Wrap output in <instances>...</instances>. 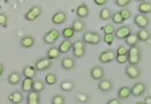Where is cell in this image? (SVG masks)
I'll return each mask as SVG.
<instances>
[{"label": "cell", "mask_w": 151, "mask_h": 104, "mask_svg": "<svg viewBox=\"0 0 151 104\" xmlns=\"http://www.w3.org/2000/svg\"><path fill=\"white\" fill-rule=\"evenodd\" d=\"M127 62L130 65H136L139 64L141 60V50L138 46L132 47L127 52Z\"/></svg>", "instance_id": "6da1fadb"}, {"label": "cell", "mask_w": 151, "mask_h": 104, "mask_svg": "<svg viewBox=\"0 0 151 104\" xmlns=\"http://www.w3.org/2000/svg\"><path fill=\"white\" fill-rule=\"evenodd\" d=\"M42 13V9L39 6H34L25 13L24 19L29 22H34L39 18Z\"/></svg>", "instance_id": "7a4b0ae2"}, {"label": "cell", "mask_w": 151, "mask_h": 104, "mask_svg": "<svg viewBox=\"0 0 151 104\" xmlns=\"http://www.w3.org/2000/svg\"><path fill=\"white\" fill-rule=\"evenodd\" d=\"M116 54L112 49H108L102 51L99 56V61L102 63H108L113 62L116 60Z\"/></svg>", "instance_id": "3957f363"}, {"label": "cell", "mask_w": 151, "mask_h": 104, "mask_svg": "<svg viewBox=\"0 0 151 104\" xmlns=\"http://www.w3.org/2000/svg\"><path fill=\"white\" fill-rule=\"evenodd\" d=\"M150 18L144 14H138L135 15L134 17V24L141 29L146 28L150 24Z\"/></svg>", "instance_id": "277c9868"}, {"label": "cell", "mask_w": 151, "mask_h": 104, "mask_svg": "<svg viewBox=\"0 0 151 104\" xmlns=\"http://www.w3.org/2000/svg\"><path fill=\"white\" fill-rule=\"evenodd\" d=\"M52 65V61L48 59L47 57L42 58L39 60H38L35 63V68L36 71H39V72H42V71L47 70L50 69Z\"/></svg>", "instance_id": "5b68a950"}, {"label": "cell", "mask_w": 151, "mask_h": 104, "mask_svg": "<svg viewBox=\"0 0 151 104\" xmlns=\"http://www.w3.org/2000/svg\"><path fill=\"white\" fill-rule=\"evenodd\" d=\"M131 89V94L133 97H138L142 96L146 90V85L141 82H137L133 85Z\"/></svg>", "instance_id": "8992f818"}, {"label": "cell", "mask_w": 151, "mask_h": 104, "mask_svg": "<svg viewBox=\"0 0 151 104\" xmlns=\"http://www.w3.org/2000/svg\"><path fill=\"white\" fill-rule=\"evenodd\" d=\"M125 74L131 79H137L141 76V70L136 65H128L125 67Z\"/></svg>", "instance_id": "52a82bcc"}, {"label": "cell", "mask_w": 151, "mask_h": 104, "mask_svg": "<svg viewBox=\"0 0 151 104\" xmlns=\"http://www.w3.org/2000/svg\"><path fill=\"white\" fill-rule=\"evenodd\" d=\"M131 33V28L127 26H123L119 28L117 30H116L115 33H114V36H115V38H116L117 39L125 40L126 39Z\"/></svg>", "instance_id": "ba28073f"}, {"label": "cell", "mask_w": 151, "mask_h": 104, "mask_svg": "<svg viewBox=\"0 0 151 104\" xmlns=\"http://www.w3.org/2000/svg\"><path fill=\"white\" fill-rule=\"evenodd\" d=\"M91 76L94 80H101L104 78V75H105V72L104 69L102 67L100 66H96L92 67L90 71Z\"/></svg>", "instance_id": "9c48e42d"}, {"label": "cell", "mask_w": 151, "mask_h": 104, "mask_svg": "<svg viewBox=\"0 0 151 104\" xmlns=\"http://www.w3.org/2000/svg\"><path fill=\"white\" fill-rule=\"evenodd\" d=\"M98 89L100 91L103 92H108L111 91L113 88V83L111 80L108 78H102L100 80L99 83H98Z\"/></svg>", "instance_id": "30bf717a"}, {"label": "cell", "mask_w": 151, "mask_h": 104, "mask_svg": "<svg viewBox=\"0 0 151 104\" xmlns=\"http://www.w3.org/2000/svg\"><path fill=\"white\" fill-rule=\"evenodd\" d=\"M67 20L66 13L63 11H59L53 15L52 17V22L55 24H62Z\"/></svg>", "instance_id": "8fae6325"}, {"label": "cell", "mask_w": 151, "mask_h": 104, "mask_svg": "<svg viewBox=\"0 0 151 104\" xmlns=\"http://www.w3.org/2000/svg\"><path fill=\"white\" fill-rule=\"evenodd\" d=\"M61 65L62 68L65 70H71L75 67V61L72 57L66 56L63 58L61 61Z\"/></svg>", "instance_id": "7c38bea8"}, {"label": "cell", "mask_w": 151, "mask_h": 104, "mask_svg": "<svg viewBox=\"0 0 151 104\" xmlns=\"http://www.w3.org/2000/svg\"><path fill=\"white\" fill-rule=\"evenodd\" d=\"M8 99L13 104H20L23 101L24 95L21 92L15 91L8 96Z\"/></svg>", "instance_id": "4fadbf2b"}, {"label": "cell", "mask_w": 151, "mask_h": 104, "mask_svg": "<svg viewBox=\"0 0 151 104\" xmlns=\"http://www.w3.org/2000/svg\"><path fill=\"white\" fill-rule=\"evenodd\" d=\"M22 80V75L18 72H13L9 74L8 76V82L11 85H16L20 83Z\"/></svg>", "instance_id": "5bb4252c"}, {"label": "cell", "mask_w": 151, "mask_h": 104, "mask_svg": "<svg viewBox=\"0 0 151 104\" xmlns=\"http://www.w3.org/2000/svg\"><path fill=\"white\" fill-rule=\"evenodd\" d=\"M27 104H40V96L38 92H29L27 98Z\"/></svg>", "instance_id": "9a60e30c"}, {"label": "cell", "mask_w": 151, "mask_h": 104, "mask_svg": "<svg viewBox=\"0 0 151 104\" xmlns=\"http://www.w3.org/2000/svg\"><path fill=\"white\" fill-rule=\"evenodd\" d=\"M35 39L32 36H25L22 37L20 40V45L22 47L25 49L32 47L34 45Z\"/></svg>", "instance_id": "2e32d148"}, {"label": "cell", "mask_w": 151, "mask_h": 104, "mask_svg": "<svg viewBox=\"0 0 151 104\" xmlns=\"http://www.w3.org/2000/svg\"><path fill=\"white\" fill-rule=\"evenodd\" d=\"M36 72H37V71H36L35 67L31 66V65L24 67L22 70V74L24 76V78H32V79L36 76Z\"/></svg>", "instance_id": "e0dca14e"}, {"label": "cell", "mask_w": 151, "mask_h": 104, "mask_svg": "<svg viewBox=\"0 0 151 104\" xmlns=\"http://www.w3.org/2000/svg\"><path fill=\"white\" fill-rule=\"evenodd\" d=\"M76 14L80 18H85L89 14V8L85 4H82L77 7Z\"/></svg>", "instance_id": "ac0fdd59"}, {"label": "cell", "mask_w": 151, "mask_h": 104, "mask_svg": "<svg viewBox=\"0 0 151 104\" xmlns=\"http://www.w3.org/2000/svg\"><path fill=\"white\" fill-rule=\"evenodd\" d=\"M137 36L139 41L147 42L150 39V31L147 28H143V29L139 31L137 33Z\"/></svg>", "instance_id": "d6986e66"}, {"label": "cell", "mask_w": 151, "mask_h": 104, "mask_svg": "<svg viewBox=\"0 0 151 104\" xmlns=\"http://www.w3.org/2000/svg\"><path fill=\"white\" fill-rule=\"evenodd\" d=\"M72 45L73 43L70 40H65L60 44L58 49H59V51L61 53H66L72 49Z\"/></svg>", "instance_id": "ffe728a7"}, {"label": "cell", "mask_w": 151, "mask_h": 104, "mask_svg": "<svg viewBox=\"0 0 151 104\" xmlns=\"http://www.w3.org/2000/svg\"><path fill=\"white\" fill-rule=\"evenodd\" d=\"M46 54H47V58L52 61V60H55L59 58L60 56H61V53L59 51L58 47H52L47 49Z\"/></svg>", "instance_id": "44dd1931"}, {"label": "cell", "mask_w": 151, "mask_h": 104, "mask_svg": "<svg viewBox=\"0 0 151 104\" xmlns=\"http://www.w3.org/2000/svg\"><path fill=\"white\" fill-rule=\"evenodd\" d=\"M131 95V89L127 86L122 87L118 92V97L120 99H127Z\"/></svg>", "instance_id": "7402d4cb"}, {"label": "cell", "mask_w": 151, "mask_h": 104, "mask_svg": "<svg viewBox=\"0 0 151 104\" xmlns=\"http://www.w3.org/2000/svg\"><path fill=\"white\" fill-rule=\"evenodd\" d=\"M138 10L141 14H150L151 13V4L148 1L141 2L139 5Z\"/></svg>", "instance_id": "603a6c76"}, {"label": "cell", "mask_w": 151, "mask_h": 104, "mask_svg": "<svg viewBox=\"0 0 151 104\" xmlns=\"http://www.w3.org/2000/svg\"><path fill=\"white\" fill-rule=\"evenodd\" d=\"M60 88H61V90L62 91L68 92L73 91V89L75 88V85L71 80H65L61 83Z\"/></svg>", "instance_id": "cb8c5ba5"}, {"label": "cell", "mask_w": 151, "mask_h": 104, "mask_svg": "<svg viewBox=\"0 0 151 104\" xmlns=\"http://www.w3.org/2000/svg\"><path fill=\"white\" fill-rule=\"evenodd\" d=\"M33 83H34V79L32 78H25L23 80L22 83V90L24 92H29L32 91L33 88Z\"/></svg>", "instance_id": "d4e9b609"}, {"label": "cell", "mask_w": 151, "mask_h": 104, "mask_svg": "<svg viewBox=\"0 0 151 104\" xmlns=\"http://www.w3.org/2000/svg\"><path fill=\"white\" fill-rule=\"evenodd\" d=\"M139 39L137 38V33H131L127 37L126 39H125V42L127 45L129 46V47H135L137 46L139 43Z\"/></svg>", "instance_id": "484cf974"}, {"label": "cell", "mask_w": 151, "mask_h": 104, "mask_svg": "<svg viewBox=\"0 0 151 104\" xmlns=\"http://www.w3.org/2000/svg\"><path fill=\"white\" fill-rule=\"evenodd\" d=\"M45 88V85L43 81H42L41 80H34L33 83V88H32V91L38 92L40 93L43 91Z\"/></svg>", "instance_id": "4316f807"}, {"label": "cell", "mask_w": 151, "mask_h": 104, "mask_svg": "<svg viewBox=\"0 0 151 104\" xmlns=\"http://www.w3.org/2000/svg\"><path fill=\"white\" fill-rule=\"evenodd\" d=\"M71 27L75 32H82L84 30L85 24L81 20H75L73 21Z\"/></svg>", "instance_id": "83f0119b"}, {"label": "cell", "mask_w": 151, "mask_h": 104, "mask_svg": "<svg viewBox=\"0 0 151 104\" xmlns=\"http://www.w3.org/2000/svg\"><path fill=\"white\" fill-rule=\"evenodd\" d=\"M99 16L100 18L102 20H109L110 18H111L112 16L111 11L109 9H108V8H104V9H102V10L100 11Z\"/></svg>", "instance_id": "f1b7e54d"}, {"label": "cell", "mask_w": 151, "mask_h": 104, "mask_svg": "<svg viewBox=\"0 0 151 104\" xmlns=\"http://www.w3.org/2000/svg\"><path fill=\"white\" fill-rule=\"evenodd\" d=\"M51 103L52 104H65L66 99L62 94H55L52 97Z\"/></svg>", "instance_id": "f546056e"}, {"label": "cell", "mask_w": 151, "mask_h": 104, "mask_svg": "<svg viewBox=\"0 0 151 104\" xmlns=\"http://www.w3.org/2000/svg\"><path fill=\"white\" fill-rule=\"evenodd\" d=\"M75 32L73 29L72 27H66L62 31V36L66 40H69L75 36Z\"/></svg>", "instance_id": "4dcf8cb0"}, {"label": "cell", "mask_w": 151, "mask_h": 104, "mask_svg": "<svg viewBox=\"0 0 151 104\" xmlns=\"http://www.w3.org/2000/svg\"><path fill=\"white\" fill-rule=\"evenodd\" d=\"M57 76L55 74H52V73H49L45 76V81L46 83L49 85H53L57 83Z\"/></svg>", "instance_id": "1f68e13d"}, {"label": "cell", "mask_w": 151, "mask_h": 104, "mask_svg": "<svg viewBox=\"0 0 151 104\" xmlns=\"http://www.w3.org/2000/svg\"><path fill=\"white\" fill-rule=\"evenodd\" d=\"M103 32L104 35H110V34H114L116 32V28L113 24H106L105 26L103 28Z\"/></svg>", "instance_id": "d6a6232c"}, {"label": "cell", "mask_w": 151, "mask_h": 104, "mask_svg": "<svg viewBox=\"0 0 151 104\" xmlns=\"http://www.w3.org/2000/svg\"><path fill=\"white\" fill-rule=\"evenodd\" d=\"M77 102L81 103H86L89 101V97L86 93H81L77 96L76 98Z\"/></svg>", "instance_id": "836d02e7"}, {"label": "cell", "mask_w": 151, "mask_h": 104, "mask_svg": "<svg viewBox=\"0 0 151 104\" xmlns=\"http://www.w3.org/2000/svg\"><path fill=\"white\" fill-rule=\"evenodd\" d=\"M111 19H112V21L114 22V24H122V23L124 22V20H123V18H122L121 13H120L119 11L116 12L114 15H112Z\"/></svg>", "instance_id": "e575fe53"}, {"label": "cell", "mask_w": 151, "mask_h": 104, "mask_svg": "<svg viewBox=\"0 0 151 104\" xmlns=\"http://www.w3.org/2000/svg\"><path fill=\"white\" fill-rule=\"evenodd\" d=\"M73 53L74 56L77 58H82L84 56L85 53H86V48L84 49H73Z\"/></svg>", "instance_id": "d590c367"}, {"label": "cell", "mask_w": 151, "mask_h": 104, "mask_svg": "<svg viewBox=\"0 0 151 104\" xmlns=\"http://www.w3.org/2000/svg\"><path fill=\"white\" fill-rule=\"evenodd\" d=\"M100 42H101V36H100V35L97 32H93L92 39L90 45H96L99 44Z\"/></svg>", "instance_id": "8d00e7d4"}, {"label": "cell", "mask_w": 151, "mask_h": 104, "mask_svg": "<svg viewBox=\"0 0 151 104\" xmlns=\"http://www.w3.org/2000/svg\"><path fill=\"white\" fill-rule=\"evenodd\" d=\"M120 13H121V15L123 18V20L124 21L127 20L128 19H129L132 16V12L131 11H129V9H124L123 10H121V11H119Z\"/></svg>", "instance_id": "74e56055"}, {"label": "cell", "mask_w": 151, "mask_h": 104, "mask_svg": "<svg viewBox=\"0 0 151 104\" xmlns=\"http://www.w3.org/2000/svg\"><path fill=\"white\" fill-rule=\"evenodd\" d=\"M47 33L50 35V37L55 40V42L57 41L60 37V32L59 31V30L56 29V28H52V29L50 30L49 31L47 32Z\"/></svg>", "instance_id": "f35d334b"}, {"label": "cell", "mask_w": 151, "mask_h": 104, "mask_svg": "<svg viewBox=\"0 0 151 104\" xmlns=\"http://www.w3.org/2000/svg\"><path fill=\"white\" fill-rule=\"evenodd\" d=\"M73 49H84L85 47V43L82 40H77L73 43L72 45Z\"/></svg>", "instance_id": "ab89813d"}, {"label": "cell", "mask_w": 151, "mask_h": 104, "mask_svg": "<svg viewBox=\"0 0 151 104\" xmlns=\"http://www.w3.org/2000/svg\"><path fill=\"white\" fill-rule=\"evenodd\" d=\"M92 36H93V32L91 31L85 33L83 35L82 41L84 42V43L91 44V39H92Z\"/></svg>", "instance_id": "60d3db41"}, {"label": "cell", "mask_w": 151, "mask_h": 104, "mask_svg": "<svg viewBox=\"0 0 151 104\" xmlns=\"http://www.w3.org/2000/svg\"><path fill=\"white\" fill-rule=\"evenodd\" d=\"M115 36H114V34H110V35H104V41L106 42L107 45H111L112 43L115 40Z\"/></svg>", "instance_id": "b9f144b4"}, {"label": "cell", "mask_w": 151, "mask_h": 104, "mask_svg": "<svg viewBox=\"0 0 151 104\" xmlns=\"http://www.w3.org/2000/svg\"><path fill=\"white\" fill-rule=\"evenodd\" d=\"M132 2L131 0H116L114 1V4L117 5L119 7H125L128 6Z\"/></svg>", "instance_id": "7bdbcfd3"}, {"label": "cell", "mask_w": 151, "mask_h": 104, "mask_svg": "<svg viewBox=\"0 0 151 104\" xmlns=\"http://www.w3.org/2000/svg\"><path fill=\"white\" fill-rule=\"evenodd\" d=\"M9 21V16L6 13H0V26H5Z\"/></svg>", "instance_id": "ee69618b"}, {"label": "cell", "mask_w": 151, "mask_h": 104, "mask_svg": "<svg viewBox=\"0 0 151 104\" xmlns=\"http://www.w3.org/2000/svg\"><path fill=\"white\" fill-rule=\"evenodd\" d=\"M127 52H128V49L124 46H120L116 50V56H123V55H127Z\"/></svg>", "instance_id": "f6af8a7d"}, {"label": "cell", "mask_w": 151, "mask_h": 104, "mask_svg": "<svg viewBox=\"0 0 151 104\" xmlns=\"http://www.w3.org/2000/svg\"><path fill=\"white\" fill-rule=\"evenodd\" d=\"M116 61L117 63H119V64H125V63H126L127 62V56H116Z\"/></svg>", "instance_id": "bcb514c9"}, {"label": "cell", "mask_w": 151, "mask_h": 104, "mask_svg": "<svg viewBox=\"0 0 151 104\" xmlns=\"http://www.w3.org/2000/svg\"><path fill=\"white\" fill-rule=\"evenodd\" d=\"M43 41L45 44H47V45H53V44L55 42V40H54L51 37H50V35L48 34L47 33L44 35Z\"/></svg>", "instance_id": "7dc6e473"}, {"label": "cell", "mask_w": 151, "mask_h": 104, "mask_svg": "<svg viewBox=\"0 0 151 104\" xmlns=\"http://www.w3.org/2000/svg\"><path fill=\"white\" fill-rule=\"evenodd\" d=\"M94 3L98 6H104L107 3V0H94Z\"/></svg>", "instance_id": "c3c4849f"}, {"label": "cell", "mask_w": 151, "mask_h": 104, "mask_svg": "<svg viewBox=\"0 0 151 104\" xmlns=\"http://www.w3.org/2000/svg\"><path fill=\"white\" fill-rule=\"evenodd\" d=\"M106 104H121V101L119 99H112L109 100Z\"/></svg>", "instance_id": "681fc988"}, {"label": "cell", "mask_w": 151, "mask_h": 104, "mask_svg": "<svg viewBox=\"0 0 151 104\" xmlns=\"http://www.w3.org/2000/svg\"><path fill=\"white\" fill-rule=\"evenodd\" d=\"M144 104H151V96H147V97L145 98Z\"/></svg>", "instance_id": "f907efd6"}, {"label": "cell", "mask_w": 151, "mask_h": 104, "mask_svg": "<svg viewBox=\"0 0 151 104\" xmlns=\"http://www.w3.org/2000/svg\"><path fill=\"white\" fill-rule=\"evenodd\" d=\"M4 72V66L1 63H0V77L2 76Z\"/></svg>", "instance_id": "816d5d0a"}, {"label": "cell", "mask_w": 151, "mask_h": 104, "mask_svg": "<svg viewBox=\"0 0 151 104\" xmlns=\"http://www.w3.org/2000/svg\"><path fill=\"white\" fill-rule=\"evenodd\" d=\"M135 104H144V102H137Z\"/></svg>", "instance_id": "f5cc1de1"}]
</instances>
